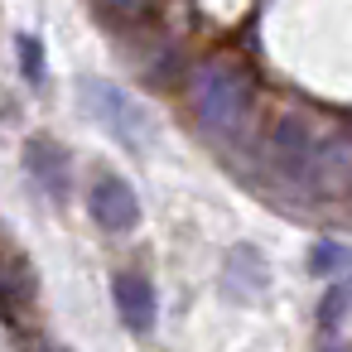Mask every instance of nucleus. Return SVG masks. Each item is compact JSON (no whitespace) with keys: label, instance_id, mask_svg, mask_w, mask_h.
Here are the masks:
<instances>
[{"label":"nucleus","instance_id":"f257e3e1","mask_svg":"<svg viewBox=\"0 0 352 352\" xmlns=\"http://www.w3.org/2000/svg\"><path fill=\"white\" fill-rule=\"evenodd\" d=\"M188 97H193V116L208 135H241L246 121H251V107H256V87H251V73L232 58H212L203 68H193V82H188Z\"/></svg>","mask_w":352,"mask_h":352},{"label":"nucleus","instance_id":"f03ea898","mask_svg":"<svg viewBox=\"0 0 352 352\" xmlns=\"http://www.w3.org/2000/svg\"><path fill=\"white\" fill-rule=\"evenodd\" d=\"M82 102H87V111H92V116H97V121H102L126 150L140 155L150 121H145V111L131 102V92H121V87L107 82V78H82Z\"/></svg>","mask_w":352,"mask_h":352},{"label":"nucleus","instance_id":"7ed1b4c3","mask_svg":"<svg viewBox=\"0 0 352 352\" xmlns=\"http://www.w3.org/2000/svg\"><path fill=\"white\" fill-rule=\"evenodd\" d=\"M265 155H270V164L285 174V179H318V155L323 150H314V131H309V121L304 116H294V111H280L275 121H270V131H265Z\"/></svg>","mask_w":352,"mask_h":352},{"label":"nucleus","instance_id":"20e7f679","mask_svg":"<svg viewBox=\"0 0 352 352\" xmlns=\"http://www.w3.org/2000/svg\"><path fill=\"white\" fill-rule=\"evenodd\" d=\"M87 217L102 227V232H135L140 227V198L126 179L116 174H102L92 188H87Z\"/></svg>","mask_w":352,"mask_h":352},{"label":"nucleus","instance_id":"39448f33","mask_svg":"<svg viewBox=\"0 0 352 352\" xmlns=\"http://www.w3.org/2000/svg\"><path fill=\"white\" fill-rule=\"evenodd\" d=\"M111 299H116L121 323H126L135 338L155 333V323H160V299H155L150 275H140V270H116V275H111Z\"/></svg>","mask_w":352,"mask_h":352},{"label":"nucleus","instance_id":"423d86ee","mask_svg":"<svg viewBox=\"0 0 352 352\" xmlns=\"http://www.w3.org/2000/svg\"><path fill=\"white\" fill-rule=\"evenodd\" d=\"M222 289H227L236 304H256V299L270 289V265H265V256H261L251 241H236V246L227 251Z\"/></svg>","mask_w":352,"mask_h":352},{"label":"nucleus","instance_id":"0eeeda50","mask_svg":"<svg viewBox=\"0 0 352 352\" xmlns=\"http://www.w3.org/2000/svg\"><path fill=\"white\" fill-rule=\"evenodd\" d=\"M25 169H30V179L44 188L49 203H68L73 164H68V150H63L58 140H30V145H25Z\"/></svg>","mask_w":352,"mask_h":352},{"label":"nucleus","instance_id":"6e6552de","mask_svg":"<svg viewBox=\"0 0 352 352\" xmlns=\"http://www.w3.org/2000/svg\"><path fill=\"white\" fill-rule=\"evenodd\" d=\"M15 63H20V78L30 87H44L49 82V54H44V39L39 34L15 30Z\"/></svg>","mask_w":352,"mask_h":352},{"label":"nucleus","instance_id":"1a4fd4ad","mask_svg":"<svg viewBox=\"0 0 352 352\" xmlns=\"http://www.w3.org/2000/svg\"><path fill=\"white\" fill-rule=\"evenodd\" d=\"M352 265V251L342 246V241H333V236H318L314 246H309V275H342Z\"/></svg>","mask_w":352,"mask_h":352},{"label":"nucleus","instance_id":"9d476101","mask_svg":"<svg viewBox=\"0 0 352 352\" xmlns=\"http://www.w3.org/2000/svg\"><path fill=\"white\" fill-rule=\"evenodd\" d=\"M347 309H352V285H333V289L323 294V304H318V333L333 338Z\"/></svg>","mask_w":352,"mask_h":352},{"label":"nucleus","instance_id":"9b49d317","mask_svg":"<svg viewBox=\"0 0 352 352\" xmlns=\"http://www.w3.org/2000/svg\"><path fill=\"white\" fill-rule=\"evenodd\" d=\"M30 270H25V256H10V265H6V304H10V323H15V314L25 309V299H30Z\"/></svg>","mask_w":352,"mask_h":352},{"label":"nucleus","instance_id":"f8f14e48","mask_svg":"<svg viewBox=\"0 0 352 352\" xmlns=\"http://www.w3.org/2000/svg\"><path fill=\"white\" fill-rule=\"evenodd\" d=\"M318 352H347V347H342L338 338H323V342H318Z\"/></svg>","mask_w":352,"mask_h":352}]
</instances>
